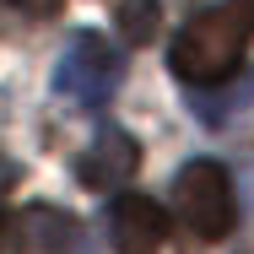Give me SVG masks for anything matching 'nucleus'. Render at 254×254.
<instances>
[{"mask_svg":"<svg viewBox=\"0 0 254 254\" xmlns=\"http://www.w3.org/2000/svg\"><path fill=\"white\" fill-rule=\"evenodd\" d=\"M22 249L27 254H92L81 222H76L70 211H60V205L22 211Z\"/></svg>","mask_w":254,"mask_h":254,"instance_id":"obj_6","label":"nucleus"},{"mask_svg":"<svg viewBox=\"0 0 254 254\" xmlns=\"http://www.w3.org/2000/svg\"><path fill=\"white\" fill-rule=\"evenodd\" d=\"M173 216H179L195 238H205V244L227 238L233 222H238V195H233L227 168L211 162V157L184 162L179 179H173Z\"/></svg>","mask_w":254,"mask_h":254,"instance_id":"obj_2","label":"nucleus"},{"mask_svg":"<svg viewBox=\"0 0 254 254\" xmlns=\"http://www.w3.org/2000/svg\"><path fill=\"white\" fill-rule=\"evenodd\" d=\"M11 11H22V16H60V5L65 0H5Z\"/></svg>","mask_w":254,"mask_h":254,"instance_id":"obj_8","label":"nucleus"},{"mask_svg":"<svg viewBox=\"0 0 254 254\" xmlns=\"http://www.w3.org/2000/svg\"><path fill=\"white\" fill-rule=\"evenodd\" d=\"M249 44H254V0H216L173 33L168 70L190 92H205V87H222L244 70Z\"/></svg>","mask_w":254,"mask_h":254,"instance_id":"obj_1","label":"nucleus"},{"mask_svg":"<svg viewBox=\"0 0 254 254\" xmlns=\"http://www.w3.org/2000/svg\"><path fill=\"white\" fill-rule=\"evenodd\" d=\"M135 168H141L135 135L119 130V125H103L98 135H92V146L81 152V162H76V179H81L87 190H119V184H130Z\"/></svg>","mask_w":254,"mask_h":254,"instance_id":"obj_4","label":"nucleus"},{"mask_svg":"<svg viewBox=\"0 0 254 254\" xmlns=\"http://www.w3.org/2000/svg\"><path fill=\"white\" fill-rule=\"evenodd\" d=\"M114 27H119V38L130 49H141V44H152L157 27H162V5L157 0H114Z\"/></svg>","mask_w":254,"mask_h":254,"instance_id":"obj_7","label":"nucleus"},{"mask_svg":"<svg viewBox=\"0 0 254 254\" xmlns=\"http://www.w3.org/2000/svg\"><path fill=\"white\" fill-rule=\"evenodd\" d=\"M11 184H16V162H11V157L0 152V195H5V190H11Z\"/></svg>","mask_w":254,"mask_h":254,"instance_id":"obj_9","label":"nucleus"},{"mask_svg":"<svg viewBox=\"0 0 254 254\" xmlns=\"http://www.w3.org/2000/svg\"><path fill=\"white\" fill-rule=\"evenodd\" d=\"M119 76H125V54L103 33H76L70 49L54 65V92L65 103H76V108H103L119 92Z\"/></svg>","mask_w":254,"mask_h":254,"instance_id":"obj_3","label":"nucleus"},{"mask_svg":"<svg viewBox=\"0 0 254 254\" xmlns=\"http://www.w3.org/2000/svg\"><path fill=\"white\" fill-rule=\"evenodd\" d=\"M108 238L119 254H157L168 238V211L152 195H119L108 205Z\"/></svg>","mask_w":254,"mask_h":254,"instance_id":"obj_5","label":"nucleus"}]
</instances>
